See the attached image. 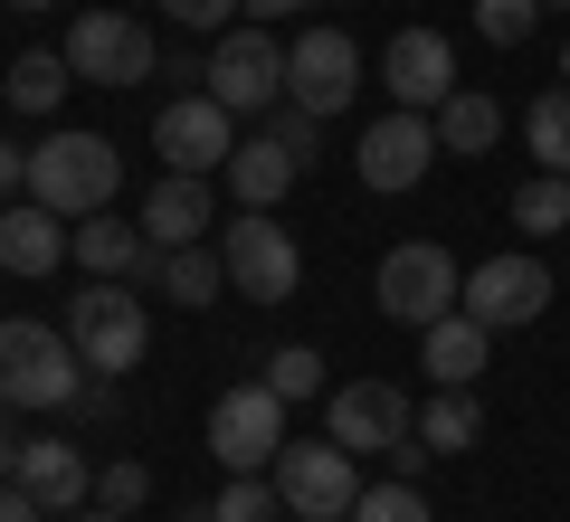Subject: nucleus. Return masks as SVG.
I'll list each match as a JSON object with an SVG mask.
<instances>
[{"instance_id": "nucleus-16", "label": "nucleus", "mask_w": 570, "mask_h": 522, "mask_svg": "<svg viewBox=\"0 0 570 522\" xmlns=\"http://www.w3.org/2000/svg\"><path fill=\"white\" fill-rule=\"evenodd\" d=\"M209 219H219V200H209L200 171H163V181L142 190V238L153 247H200Z\"/></svg>"}, {"instance_id": "nucleus-6", "label": "nucleus", "mask_w": 570, "mask_h": 522, "mask_svg": "<svg viewBox=\"0 0 570 522\" xmlns=\"http://www.w3.org/2000/svg\"><path fill=\"white\" fill-rule=\"evenodd\" d=\"M371 295H381V314L390 323H409V333H428V323H448L456 314V295H466V276H456V257L448 247H390L381 257V285H371Z\"/></svg>"}, {"instance_id": "nucleus-27", "label": "nucleus", "mask_w": 570, "mask_h": 522, "mask_svg": "<svg viewBox=\"0 0 570 522\" xmlns=\"http://www.w3.org/2000/svg\"><path fill=\"white\" fill-rule=\"evenodd\" d=\"M523 142H532V161H542V171H570V86L532 96V115H523Z\"/></svg>"}, {"instance_id": "nucleus-14", "label": "nucleus", "mask_w": 570, "mask_h": 522, "mask_svg": "<svg viewBox=\"0 0 570 522\" xmlns=\"http://www.w3.org/2000/svg\"><path fill=\"white\" fill-rule=\"evenodd\" d=\"M362 181L371 190H419L428 171H438V115H409V105H390L381 124L362 134Z\"/></svg>"}, {"instance_id": "nucleus-34", "label": "nucleus", "mask_w": 570, "mask_h": 522, "mask_svg": "<svg viewBox=\"0 0 570 522\" xmlns=\"http://www.w3.org/2000/svg\"><path fill=\"white\" fill-rule=\"evenodd\" d=\"M238 10H247V0H163V20H171V29H228Z\"/></svg>"}, {"instance_id": "nucleus-18", "label": "nucleus", "mask_w": 570, "mask_h": 522, "mask_svg": "<svg viewBox=\"0 0 570 522\" xmlns=\"http://www.w3.org/2000/svg\"><path fill=\"white\" fill-rule=\"evenodd\" d=\"M67 238H77V219H58L48 200H10L0 209V276H48Z\"/></svg>"}, {"instance_id": "nucleus-36", "label": "nucleus", "mask_w": 570, "mask_h": 522, "mask_svg": "<svg viewBox=\"0 0 570 522\" xmlns=\"http://www.w3.org/2000/svg\"><path fill=\"white\" fill-rule=\"evenodd\" d=\"M0 522H48V513H39V494H29L20 475H0Z\"/></svg>"}, {"instance_id": "nucleus-9", "label": "nucleus", "mask_w": 570, "mask_h": 522, "mask_svg": "<svg viewBox=\"0 0 570 522\" xmlns=\"http://www.w3.org/2000/svg\"><path fill=\"white\" fill-rule=\"evenodd\" d=\"M285 446V400L266 381H238L219 390V408H209V456L228 465V475H266Z\"/></svg>"}, {"instance_id": "nucleus-31", "label": "nucleus", "mask_w": 570, "mask_h": 522, "mask_svg": "<svg viewBox=\"0 0 570 522\" xmlns=\"http://www.w3.org/2000/svg\"><path fill=\"white\" fill-rule=\"evenodd\" d=\"M542 29V0H475V39L485 48H523Z\"/></svg>"}, {"instance_id": "nucleus-12", "label": "nucleus", "mask_w": 570, "mask_h": 522, "mask_svg": "<svg viewBox=\"0 0 570 522\" xmlns=\"http://www.w3.org/2000/svg\"><path fill=\"white\" fill-rule=\"evenodd\" d=\"M456 304H466L485 333H523V323L551 314V266H542V257H485Z\"/></svg>"}, {"instance_id": "nucleus-38", "label": "nucleus", "mask_w": 570, "mask_h": 522, "mask_svg": "<svg viewBox=\"0 0 570 522\" xmlns=\"http://www.w3.org/2000/svg\"><path fill=\"white\" fill-rule=\"evenodd\" d=\"M48 522H124V513H105V503H77V513H48Z\"/></svg>"}, {"instance_id": "nucleus-35", "label": "nucleus", "mask_w": 570, "mask_h": 522, "mask_svg": "<svg viewBox=\"0 0 570 522\" xmlns=\"http://www.w3.org/2000/svg\"><path fill=\"white\" fill-rule=\"evenodd\" d=\"M10 200H29V152H20V142H0V209H10Z\"/></svg>"}, {"instance_id": "nucleus-43", "label": "nucleus", "mask_w": 570, "mask_h": 522, "mask_svg": "<svg viewBox=\"0 0 570 522\" xmlns=\"http://www.w3.org/2000/svg\"><path fill=\"white\" fill-rule=\"evenodd\" d=\"M200 522H209V513H200Z\"/></svg>"}, {"instance_id": "nucleus-1", "label": "nucleus", "mask_w": 570, "mask_h": 522, "mask_svg": "<svg viewBox=\"0 0 570 522\" xmlns=\"http://www.w3.org/2000/svg\"><path fill=\"white\" fill-rule=\"evenodd\" d=\"M67 342H77V362L96 381H124L153 352V314H142V295L124 276H86V295L67 304Z\"/></svg>"}, {"instance_id": "nucleus-32", "label": "nucleus", "mask_w": 570, "mask_h": 522, "mask_svg": "<svg viewBox=\"0 0 570 522\" xmlns=\"http://www.w3.org/2000/svg\"><path fill=\"white\" fill-rule=\"evenodd\" d=\"M142 494H153V475H142L134 456H115V465H105V475H96V503H105V513H124V522L142 513Z\"/></svg>"}, {"instance_id": "nucleus-11", "label": "nucleus", "mask_w": 570, "mask_h": 522, "mask_svg": "<svg viewBox=\"0 0 570 522\" xmlns=\"http://www.w3.org/2000/svg\"><path fill=\"white\" fill-rule=\"evenodd\" d=\"M285 96L305 105V115H324V124H333L352 96H362V48H352L343 29H324V20H314L305 39L285 48Z\"/></svg>"}, {"instance_id": "nucleus-13", "label": "nucleus", "mask_w": 570, "mask_h": 522, "mask_svg": "<svg viewBox=\"0 0 570 522\" xmlns=\"http://www.w3.org/2000/svg\"><path fill=\"white\" fill-rule=\"evenodd\" d=\"M67 67H77L86 86H142L153 77V29L124 20V10H86V20L67 29Z\"/></svg>"}, {"instance_id": "nucleus-4", "label": "nucleus", "mask_w": 570, "mask_h": 522, "mask_svg": "<svg viewBox=\"0 0 570 522\" xmlns=\"http://www.w3.org/2000/svg\"><path fill=\"white\" fill-rule=\"evenodd\" d=\"M219 266L247 304H285L305 285V247H295V228H276V209H238L219 228Z\"/></svg>"}, {"instance_id": "nucleus-19", "label": "nucleus", "mask_w": 570, "mask_h": 522, "mask_svg": "<svg viewBox=\"0 0 570 522\" xmlns=\"http://www.w3.org/2000/svg\"><path fill=\"white\" fill-rule=\"evenodd\" d=\"M485 352H494V333L466 314V304H456L448 323H428V333H419V362H428V381H438V390H475V381H485Z\"/></svg>"}, {"instance_id": "nucleus-5", "label": "nucleus", "mask_w": 570, "mask_h": 522, "mask_svg": "<svg viewBox=\"0 0 570 522\" xmlns=\"http://www.w3.org/2000/svg\"><path fill=\"white\" fill-rule=\"evenodd\" d=\"M266 475H276V494H285V513H295V522H352V503H362V456L333 446V437L276 446Z\"/></svg>"}, {"instance_id": "nucleus-33", "label": "nucleus", "mask_w": 570, "mask_h": 522, "mask_svg": "<svg viewBox=\"0 0 570 522\" xmlns=\"http://www.w3.org/2000/svg\"><path fill=\"white\" fill-rule=\"evenodd\" d=\"M266 134H276V142H285V152H295V161H314V142H324V115H305V105L285 96L276 115H266Z\"/></svg>"}, {"instance_id": "nucleus-23", "label": "nucleus", "mask_w": 570, "mask_h": 522, "mask_svg": "<svg viewBox=\"0 0 570 522\" xmlns=\"http://www.w3.org/2000/svg\"><path fill=\"white\" fill-rule=\"evenodd\" d=\"M67 86H77V67H67V48H29L10 77H0V96L20 105V115H58L67 105Z\"/></svg>"}, {"instance_id": "nucleus-25", "label": "nucleus", "mask_w": 570, "mask_h": 522, "mask_svg": "<svg viewBox=\"0 0 570 522\" xmlns=\"http://www.w3.org/2000/svg\"><path fill=\"white\" fill-rule=\"evenodd\" d=\"M163 285L171 304H219V285H228V266H219V247H163Z\"/></svg>"}, {"instance_id": "nucleus-26", "label": "nucleus", "mask_w": 570, "mask_h": 522, "mask_svg": "<svg viewBox=\"0 0 570 522\" xmlns=\"http://www.w3.org/2000/svg\"><path fill=\"white\" fill-rule=\"evenodd\" d=\"M513 228H523V238H551V228H570V171H532V181L513 190Z\"/></svg>"}, {"instance_id": "nucleus-42", "label": "nucleus", "mask_w": 570, "mask_h": 522, "mask_svg": "<svg viewBox=\"0 0 570 522\" xmlns=\"http://www.w3.org/2000/svg\"><path fill=\"white\" fill-rule=\"evenodd\" d=\"M561 77H570V48H561Z\"/></svg>"}, {"instance_id": "nucleus-3", "label": "nucleus", "mask_w": 570, "mask_h": 522, "mask_svg": "<svg viewBox=\"0 0 570 522\" xmlns=\"http://www.w3.org/2000/svg\"><path fill=\"white\" fill-rule=\"evenodd\" d=\"M86 362L58 323H0V408H77Z\"/></svg>"}, {"instance_id": "nucleus-24", "label": "nucleus", "mask_w": 570, "mask_h": 522, "mask_svg": "<svg viewBox=\"0 0 570 522\" xmlns=\"http://www.w3.org/2000/svg\"><path fill=\"white\" fill-rule=\"evenodd\" d=\"M475 427H485L475 390H438V400L419 408V446H428V456H456V446H475Z\"/></svg>"}, {"instance_id": "nucleus-30", "label": "nucleus", "mask_w": 570, "mask_h": 522, "mask_svg": "<svg viewBox=\"0 0 570 522\" xmlns=\"http://www.w3.org/2000/svg\"><path fill=\"white\" fill-rule=\"evenodd\" d=\"M352 522H438V513H428V494H419L409 475H390V484H362Z\"/></svg>"}, {"instance_id": "nucleus-22", "label": "nucleus", "mask_w": 570, "mask_h": 522, "mask_svg": "<svg viewBox=\"0 0 570 522\" xmlns=\"http://www.w3.org/2000/svg\"><path fill=\"white\" fill-rule=\"evenodd\" d=\"M494 134H504V105H494V96H475V86H456V96L438 105V152L485 161V152H494Z\"/></svg>"}, {"instance_id": "nucleus-37", "label": "nucleus", "mask_w": 570, "mask_h": 522, "mask_svg": "<svg viewBox=\"0 0 570 522\" xmlns=\"http://www.w3.org/2000/svg\"><path fill=\"white\" fill-rule=\"evenodd\" d=\"M285 10H324V0H247V20H285Z\"/></svg>"}, {"instance_id": "nucleus-2", "label": "nucleus", "mask_w": 570, "mask_h": 522, "mask_svg": "<svg viewBox=\"0 0 570 522\" xmlns=\"http://www.w3.org/2000/svg\"><path fill=\"white\" fill-rule=\"evenodd\" d=\"M115 190H124V152L105 134H48L29 152V200H48L58 219H96Z\"/></svg>"}, {"instance_id": "nucleus-28", "label": "nucleus", "mask_w": 570, "mask_h": 522, "mask_svg": "<svg viewBox=\"0 0 570 522\" xmlns=\"http://www.w3.org/2000/svg\"><path fill=\"white\" fill-rule=\"evenodd\" d=\"M266 390H276L285 408L324 400V352H314V342H285V352H266Z\"/></svg>"}, {"instance_id": "nucleus-41", "label": "nucleus", "mask_w": 570, "mask_h": 522, "mask_svg": "<svg viewBox=\"0 0 570 522\" xmlns=\"http://www.w3.org/2000/svg\"><path fill=\"white\" fill-rule=\"evenodd\" d=\"M542 10H570V0H542Z\"/></svg>"}, {"instance_id": "nucleus-29", "label": "nucleus", "mask_w": 570, "mask_h": 522, "mask_svg": "<svg viewBox=\"0 0 570 522\" xmlns=\"http://www.w3.org/2000/svg\"><path fill=\"white\" fill-rule=\"evenodd\" d=\"M276 513H285L276 475H228V484H219V503H209V522H276Z\"/></svg>"}, {"instance_id": "nucleus-10", "label": "nucleus", "mask_w": 570, "mask_h": 522, "mask_svg": "<svg viewBox=\"0 0 570 522\" xmlns=\"http://www.w3.org/2000/svg\"><path fill=\"white\" fill-rule=\"evenodd\" d=\"M153 152H163V171H228V152H238V115H228L219 96H171L163 115H153Z\"/></svg>"}, {"instance_id": "nucleus-17", "label": "nucleus", "mask_w": 570, "mask_h": 522, "mask_svg": "<svg viewBox=\"0 0 570 522\" xmlns=\"http://www.w3.org/2000/svg\"><path fill=\"white\" fill-rule=\"evenodd\" d=\"M67 257H77L86 276H124V285H134V276H163V247L142 238V219H105V209H96V219H77Z\"/></svg>"}, {"instance_id": "nucleus-40", "label": "nucleus", "mask_w": 570, "mask_h": 522, "mask_svg": "<svg viewBox=\"0 0 570 522\" xmlns=\"http://www.w3.org/2000/svg\"><path fill=\"white\" fill-rule=\"evenodd\" d=\"M10 10H48V0H10Z\"/></svg>"}, {"instance_id": "nucleus-39", "label": "nucleus", "mask_w": 570, "mask_h": 522, "mask_svg": "<svg viewBox=\"0 0 570 522\" xmlns=\"http://www.w3.org/2000/svg\"><path fill=\"white\" fill-rule=\"evenodd\" d=\"M0 475H20V437L10 427H0Z\"/></svg>"}, {"instance_id": "nucleus-21", "label": "nucleus", "mask_w": 570, "mask_h": 522, "mask_svg": "<svg viewBox=\"0 0 570 522\" xmlns=\"http://www.w3.org/2000/svg\"><path fill=\"white\" fill-rule=\"evenodd\" d=\"M20 484L39 494V513H77V503L96 494V465L67 437H39V446H20Z\"/></svg>"}, {"instance_id": "nucleus-7", "label": "nucleus", "mask_w": 570, "mask_h": 522, "mask_svg": "<svg viewBox=\"0 0 570 522\" xmlns=\"http://www.w3.org/2000/svg\"><path fill=\"white\" fill-rule=\"evenodd\" d=\"M324 437L352 446V456H400V446L419 437V408H409L400 381H343L324 400Z\"/></svg>"}, {"instance_id": "nucleus-15", "label": "nucleus", "mask_w": 570, "mask_h": 522, "mask_svg": "<svg viewBox=\"0 0 570 522\" xmlns=\"http://www.w3.org/2000/svg\"><path fill=\"white\" fill-rule=\"evenodd\" d=\"M381 86L409 115H438V105L456 96V48L438 39V29H400V39L381 48Z\"/></svg>"}, {"instance_id": "nucleus-20", "label": "nucleus", "mask_w": 570, "mask_h": 522, "mask_svg": "<svg viewBox=\"0 0 570 522\" xmlns=\"http://www.w3.org/2000/svg\"><path fill=\"white\" fill-rule=\"evenodd\" d=\"M219 181H228V200H238V209H276L285 190L305 181V161L285 152L276 134H247L238 152H228V171H219Z\"/></svg>"}, {"instance_id": "nucleus-8", "label": "nucleus", "mask_w": 570, "mask_h": 522, "mask_svg": "<svg viewBox=\"0 0 570 522\" xmlns=\"http://www.w3.org/2000/svg\"><path fill=\"white\" fill-rule=\"evenodd\" d=\"M200 86L228 105V115H276V105H285V48L266 39L257 20H247V29H219V48H209V77H200Z\"/></svg>"}]
</instances>
